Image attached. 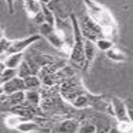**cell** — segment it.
Masks as SVG:
<instances>
[{"mask_svg": "<svg viewBox=\"0 0 133 133\" xmlns=\"http://www.w3.org/2000/svg\"><path fill=\"white\" fill-rule=\"evenodd\" d=\"M72 24V33H74V44H72L71 54L68 57L69 65L78 69H87V58H85V37L82 36L79 28V20L75 14L69 16Z\"/></svg>", "mask_w": 133, "mask_h": 133, "instance_id": "6da1fadb", "label": "cell"}, {"mask_svg": "<svg viewBox=\"0 0 133 133\" xmlns=\"http://www.w3.org/2000/svg\"><path fill=\"white\" fill-rule=\"evenodd\" d=\"M82 2H84L85 9H87V14L92 20L96 21L102 28H118L112 13L108 10L105 6L99 4L95 0H82Z\"/></svg>", "mask_w": 133, "mask_h": 133, "instance_id": "7a4b0ae2", "label": "cell"}, {"mask_svg": "<svg viewBox=\"0 0 133 133\" xmlns=\"http://www.w3.org/2000/svg\"><path fill=\"white\" fill-rule=\"evenodd\" d=\"M79 28H81L82 36L85 37V40H91V41H94V43H96L99 38H103V37H105L103 28L95 20H92L88 14L82 16V18L79 20Z\"/></svg>", "mask_w": 133, "mask_h": 133, "instance_id": "3957f363", "label": "cell"}, {"mask_svg": "<svg viewBox=\"0 0 133 133\" xmlns=\"http://www.w3.org/2000/svg\"><path fill=\"white\" fill-rule=\"evenodd\" d=\"M41 38L40 34H33V36H28L26 38H20V40H13V44H11V48L9 54H20L24 52V50L28 48L31 44L37 43Z\"/></svg>", "mask_w": 133, "mask_h": 133, "instance_id": "277c9868", "label": "cell"}, {"mask_svg": "<svg viewBox=\"0 0 133 133\" xmlns=\"http://www.w3.org/2000/svg\"><path fill=\"white\" fill-rule=\"evenodd\" d=\"M110 105H112V112H113V118L118 122H129L128 118V112H126V103L122 99L116 96L110 98Z\"/></svg>", "mask_w": 133, "mask_h": 133, "instance_id": "5b68a950", "label": "cell"}, {"mask_svg": "<svg viewBox=\"0 0 133 133\" xmlns=\"http://www.w3.org/2000/svg\"><path fill=\"white\" fill-rule=\"evenodd\" d=\"M79 122L77 119H62L61 122L57 123L55 132L57 133H78L79 130Z\"/></svg>", "mask_w": 133, "mask_h": 133, "instance_id": "8992f818", "label": "cell"}, {"mask_svg": "<svg viewBox=\"0 0 133 133\" xmlns=\"http://www.w3.org/2000/svg\"><path fill=\"white\" fill-rule=\"evenodd\" d=\"M20 91H26V82L20 77H16L14 79L2 85V92L6 95H11L14 92H20Z\"/></svg>", "mask_w": 133, "mask_h": 133, "instance_id": "52a82bcc", "label": "cell"}, {"mask_svg": "<svg viewBox=\"0 0 133 133\" xmlns=\"http://www.w3.org/2000/svg\"><path fill=\"white\" fill-rule=\"evenodd\" d=\"M23 4L24 10L30 18H34L38 13L43 11V4L40 3V0H23Z\"/></svg>", "mask_w": 133, "mask_h": 133, "instance_id": "ba28073f", "label": "cell"}, {"mask_svg": "<svg viewBox=\"0 0 133 133\" xmlns=\"http://www.w3.org/2000/svg\"><path fill=\"white\" fill-rule=\"evenodd\" d=\"M16 130L20 132V133H37V132L41 130V126H40L38 122H36V120H23V122L17 126Z\"/></svg>", "mask_w": 133, "mask_h": 133, "instance_id": "9c48e42d", "label": "cell"}, {"mask_svg": "<svg viewBox=\"0 0 133 133\" xmlns=\"http://www.w3.org/2000/svg\"><path fill=\"white\" fill-rule=\"evenodd\" d=\"M24 59H26V57H24L23 52H20V54H7V57H6V59L3 62L6 64L7 68L18 69V66L23 64Z\"/></svg>", "mask_w": 133, "mask_h": 133, "instance_id": "30bf717a", "label": "cell"}, {"mask_svg": "<svg viewBox=\"0 0 133 133\" xmlns=\"http://www.w3.org/2000/svg\"><path fill=\"white\" fill-rule=\"evenodd\" d=\"M41 102H43V96H41L40 89H34V91H26V102L27 105L33 106V108H40Z\"/></svg>", "mask_w": 133, "mask_h": 133, "instance_id": "8fae6325", "label": "cell"}, {"mask_svg": "<svg viewBox=\"0 0 133 133\" xmlns=\"http://www.w3.org/2000/svg\"><path fill=\"white\" fill-rule=\"evenodd\" d=\"M96 44L91 40H85V58H87V68L92 64L96 55Z\"/></svg>", "mask_w": 133, "mask_h": 133, "instance_id": "7c38bea8", "label": "cell"}, {"mask_svg": "<svg viewBox=\"0 0 133 133\" xmlns=\"http://www.w3.org/2000/svg\"><path fill=\"white\" fill-rule=\"evenodd\" d=\"M106 58L110 59V61L113 62H125L126 59H128V57H126V54L122 51V50H119L118 47H113V48H110L108 52H105Z\"/></svg>", "mask_w": 133, "mask_h": 133, "instance_id": "4fadbf2b", "label": "cell"}, {"mask_svg": "<svg viewBox=\"0 0 133 133\" xmlns=\"http://www.w3.org/2000/svg\"><path fill=\"white\" fill-rule=\"evenodd\" d=\"M71 105L74 106L75 109H87V108H91V95L88 92L79 95L77 99L72 101Z\"/></svg>", "mask_w": 133, "mask_h": 133, "instance_id": "5bb4252c", "label": "cell"}, {"mask_svg": "<svg viewBox=\"0 0 133 133\" xmlns=\"http://www.w3.org/2000/svg\"><path fill=\"white\" fill-rule=\"evenodd\" d=\"M24 102H26V91H20V92H14V94L9 95L7 103L10 105V108L23 105Z\"/></svg>", "mask_w": 133, "mask_h": 133, "instance_id": "9a60e30c", "label": "cell"}, {"mask_svg": "<svg viewBox=\"0 0 133 133\" xmlns=\"http://www.w3.org/2000/svg\"><path fill=\"white\" fill-rule=\"evenodd\" d=\"M26 82V91H34V89H41L43 87V82H41V78L38 75H31L24 79Z\"/></svg>", "mask_w": 133, "mask_h": 133, "instance_id": "2e32d148", "label": "cell"}, {"mask_svg": "<svg viewBox=\"0 0 133 133\" xmlns=\"http://www.w3.org/2000/svg\"><path fill=\"white\" fill-rule=\"evenodd\" d=\"M95 44H96V48L99 50V51H102V52H108L110 48H113V47H115V43H113V40L106 38V37H103V38H99Z\"/></svg>", "mask_w": 133, "mask_h": 133, "instance_id": "e0dca14e", "label": "cell"}, {"mask_svg": "<svg viewBox=\"0 0 133 133\" xmlns=\"http://www.w3.org/2000/svg\"><path fill=\"white\" fill-rule=\"evenodd\" d=\"M43 13H44V18H45V23H47V24H50V26L57 27V18H55V14H54L52 9L50 7V6L43 4Z\"/></svg>", "mask_w": 133, "mask_h": 133, "instance_id": "ac0fdd59", "label": "cell"}, {"mask_svg": "<svg viewBox=\"0 0 133 133\" xmlns=\"http://www.w3.org/2000/svg\"><path fill=\"white\" fill-rule=\"evenodd\" d=\"M16 77H18V71L17 69H13V68H6L4 71L0 74V81H2V85L3 84H7L9 81L14 79Z\"/></svg>", "mask_w": 133, "mask_h": 133, "instance_id": "d6986e66", "label": "cell"}, {"mask_svg": "<svg viewBox=\"0 0 133 133\" xmlns=\"http://www.w3.org/2000/svg\"><path fill=\"white\" fill-rule=\"evenodd\" d=\"M11 44H13V40H9L2 33V37H0V52H2V57H6L9 54V51L11 48Z\"/></svg>", "mask_w": 133, "mask_h": 133, "instance_id": "ffe728a7", "label": "cell"}, {"mask_svg": "<svg viewBox=\"0 0 133 133\" xmlns=\"http://www.w3.org/2000/svg\"><path fill=\"white\" fill-rule=\"evenodd\" d=\"M23 120H26V119H23V118H20V116H17V115L10 113V115L4 119V123H6V126H7L9 129H17V126L20 125Z\"/></svg>", "mask_w": 133, "mask_h": 133, "instance_id": "44dd1931", "label": "cell"}, {"mask_svg": "<svg viewBox=\"0 0 133 133\" xmlns=\"http://www.w3.org/2000/svg\"><path fill=\"white\" fill-rule=\"evenodd\" d=\"M96 123L92 122V120H87L85 123H82V125L79 126V130H78V133H96Z\"/></svg>", "mask_w": 133, "mask_h": 133, "instance_id": "7402d4cb", "label": "cell"}, {"mask_svg": "<svg viewBox=\"0 0 133 133\" xmlns=\"http://www.w3.org/2000/svg\"><path fill=\"white\" fill-rule=\"evenodd\" d=\"M17 71H18V77L23 78V79H26V78H28V77H31V75H33V72H31V68H30V65H28L27 59H24L23 64L18 66Z\"/></svg>", "mask_w": 133, "mask_h": 133, "instance_id": "603a6c76", "label": "cell"}, {"mask_svg": "<svg viewBox=\"0 0 133 133\" xmlns=\"http://www.w3.org/2000/svg\"><path fill=\"white\" fill-rule=\"evenodd\" d=\"M125 103H126V112H128L129 122L133 125V99H126Z\"/></svg>", "mask_w": 133, "mask_h": 133, "instance_id": "cb8c5ba5", "label": "cell"}, {"mask_svg": "<svg viewBox=\"0 0 133 133\" xmlns=\"http://www.w3.org/2000/svg\"><path fill=\"white\" fill-rule=\"evenodd\" d=\"M96 123V122H95ZM96 126H98V129H96V133H108L109 132V129H110V126H109V123L108 125H105V123H96Z\"/></svg>", "mask_w": 133, "mask_h": 133, "instance_id": "d4e9b609", "label": "cell"}, {"mask_svg": "<svg viewBox=\"0 0 133 133\" xmlns=\"http://www.w3.org/2000/svg\"><path fill=\"white\" fill-rule=\"evenodd\" d=\"M33 20H34V23H36L37 26L40 27L41 24H44V23H45V18H44V13H43V11H41V13H38V14L36 16V17L33 18Z\"/></svg>", "mask_w": 133, "mask_h": 133, "instance_id": "484cf974", "label": "cell"}, {"mask_svg": "<svg viewBox=\"0 0 133 133\" xmlns=\"http://www.w3.org/2000/svg\"><path fill=\"white\" fill-rule=\"evenodd\" d=\"M4 2H6V4H7L9 11L13 14L14 13V4H16V2H17V0H4Z\"/></svg>", "mask_w": 133, "mask_h": 133, "instance_id": "4316f807", "label": "cell"}, {"mask_svg": "<svg viewBox=\"0 0 133 133\" xmlns=\"http://www.w3.org/2000/svg\"><path fill=\"white\" fill-rule=\"evenodd\" d=\"M108 133H122V130H120L119 128H116V126H112V128L109 129V132Z\"/></svg>", "mask_w": 133, "mask_h": 133, "instance_id": "83f0119b", "label": "cell"}, {"mask_svg": "<svg viewBox=\"0 0 133 133\" xmlns=\"http://www.w3.org/2000/svg\"><path fill=\"white\" fill-rule=\"evenodd\" d=\"M51 2H52V0H40L41 4H45V6H50V4H51Z\"/></svg>", "mask_w": 133, "mask_h": 133, "instance_id": "f1b7e54d", "label": "cell"}]
</instances>
